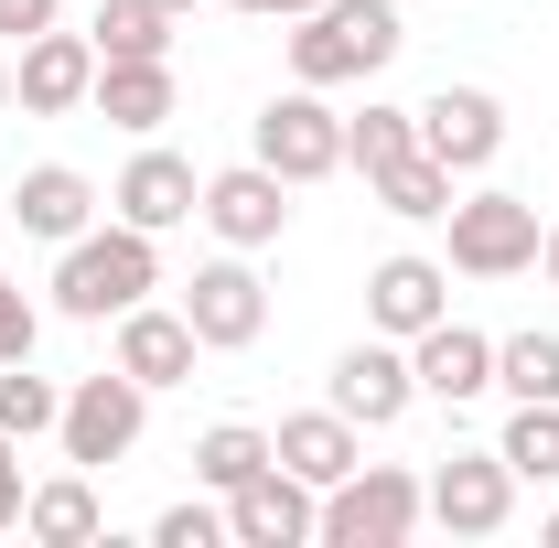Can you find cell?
<instances>
[{
    "instance_id": "obj_1",
    "label": "cell",
    "mask_w": 559,
    "mask_h": 548,
    "mask_svg": "<svg viewBox=\"0 0 559 548\" xmlns=\"http://www.w3.org/2000/svg\"><path fill=\"white\" fill-rule=\"evenodd\" d=\"M290 33V86H366V75L399 65V44H409V11L399 0H312L301 22H280Z\"/></svg>"
},
{
    "instance_id": "obj_2",
    "label": "cell",
    "mask_w": 559,
    "mask_h": 548,
    "mask_svg": "<svg viewBox=\"0 0 559 548\" xmlns=\"http://www.w3.org/2000/svg\"><path fill=\"white\" fill-rule=\"evenodd\" d=\"M162 290V237L151 226H119V215H97L86 237L55 248V312L66 323H119L130 301Z\"/></svg>"
},
{
    "instance_id": "obj_3",
    "label": "cell",
    "mask_w": 559,
    "mask_h": 548,
    "mask_svg": "<svg viewBox=\"0 0 559 548\" xmlns=\"http://www.w3.org/2000/svg\"><path fill=\"white\" fill-rule=\"evenodd\" d=\"M430 527V484L409 463H355L345 484H323V538L312 548H399Z\"/></svg>"
},
{
    "instance_id": "obj_4",
    "label": "cell",
    "mask_w": 559,
    "mask_h": 548,
    "mask_svg": "<svg viewBox=\"0 0 559 548\" xmlns=\"http://www.w3.org/2000/svg\"><path fill=\"white\" fill-rule=\"evenodd\" d=\"M441 226H452V270H463V279H527V270H538V237H549L538 205H527V194H506V183L452 194Z\"/></svg>"
},
{
    "instance_id": "obj_5",
    "label": "cell",
    "mask_w": 559,
    "mask_h": 548,
    "mask_svg": "<svg viewBox=\"0 0 559 548\" xmlns=\"http://www.w3.org/2000/svg\"><path fill=\"white\" fill-rule=\"evenodd\" d=\"M248 151H259L280 183L301 194V183H334V172H345V119H334V97H323V86H280L270 108L248 119Z\"/></svg>"
},
{
    "instance_id": "obj_6",
    "label": "cell",
    "mask_w": 559,
    "mask_h": 548,
    "mask_svg": "<svg viewBox=\"0 0 559 548\" xmlns=\"http://www.w3.org/2000/svg\"><path fill=\"white\" fill-rule=\"evenodd\" d=\"M140 430H151V388H140L130 366H97V377H75V388H66V419H55L66 463H86V474L130 463Z\"/></svg>"
},
{
    "instance_id": "obj_7",
    "label": "cell",
    "mask_w": 559,
    "mask_h": 548,
    "mask_svg": "<svg viewBox=\"0 0 559 548\" xmlns=\"http://www.w3.org/2000/svg\"><path fill=\"white\" fill-rule=\"evenodd\" d=\"M183 323H194L205 355H248V344L270 334V290L248 270V248H226V259H205V270L183 279Z\"/></svg>"
},
{
    "instance_id": "obj_8",
    "label": "cell",
    "mask_w": 559,
    "mask_h": 548,
    "mask_svg": "<svg viewBox=\"0 0 559 548\" xmlns=\"http://www.w3.org/2000/svg\"><path fill=\"white\" fill-rule=\"evenodd\" d=\"M194 226H205L215 248H280V226H290V183H280L270 162L248 151V162H226V172H205V205H194Z\"/></svg>"
},
{
    "instance_id": "obj_9",
    "label": "cell",
    "mask_w": 559,
    "mask_h": 548,
    "mask_svg": "<svg viewBox=\"0 0 559 548\" xmlns=\"http://www.w3.org/2000/svg\"><path fill=\"white\" fill-rule=\"evenodd\" d=\"M226 538H237V548H312V538H323V495L270 452L259 474L226 495Z\"/></svg>"
},
{
    "instance_id": "obj_10",
    "label": "cell",
    "mask_w": 559,
    "mask_h": 548,
    "mask_svg": "<svg viewBox=\"0 0 559 548\" xmlns=\"http://www.w3.org/2000/svg\"><path fill=\"white\" fill-rule=\"evenodd\" d=\"M97 97V44L86 33H33V44H11V108L22 119H75Z\"/></svg>"
},
{
    "instance_id": "obj_11",
    "label": "cell",
    "mask_w": 559,
    "mask_h": 548,
    "mask_svg": "<svg viewBox=\"0 0 559 548\" xmlns=\"http://www.w3.org/2000/svg\"><path fill=\"white\" fill-rule=\"evenodd\" d=\"M334 409L355 419V430H399V419L419 409V377H409V344L399 334H366L334 355V388H323Z\"/></svg>"
},
{
    "instance_id": "obj_12",
    "label": "cell",
    "mask_w": 559,
    "mask_h": 548,
    "mask_svg": "<svg viewBox=\"0 0 559 548\" xmlns=\"http://www.w3.org/2000/svg\"><path fill=\"white\" fill-rule=\"evenodd\" d=\"M194 205H205V172H194L183 151H162V140H140L130 172L108 183V215H119V226H151V237L194 226Z\"/></svg>"
},
{
    "instance_id": "obj_13",
    "label": "cell",
    "mask_w": 559,
    "mask_h": 548,
    "mask_svg": "<svg viewBox=\"0 0 559 548\" xmlns=\"http://www.w3.org/2000/svg\"><path fill=\"white\" fill-rule=\"evenodd\" d=\"M194 323H183V301H130L119 323H108V366H130L140 388L162 398V388H194Z\"/></svg>"
},
{
    "instance_id": "obj_14",
    "label": "cell",
    "mask_w": 559,
    "mask_h": 548,
    "mask_svg": "<svg viewBox=\"0 0 559 548\" xmlns=\"http://www.w3.org/2000/svg\"><path fill=\"white\" fill-rule=\"evenodd\" d=\"M419 140H430V162H452V183H463V172H495V151H506V97H495V86H430V97H419Z\"/></svg>"
},
{
    "instance_id": "obj_15",
    "label": "cell",
    "mask_w": 559,
    "mask_h": 548,
    "mask_svg": "<svg viewBox=\"0 0 559 548\" xmlns=\"http://www.w3.org/2000/svg\"><path fill=\"white\" fill-rule=\"evenodd\" d=\"M516 516V474H506V452H441V474H430V527H452V538H495Z\"/></svg>"
},
{
    "instance_id": "obj_16",
    "label": "cell",
    "mask_w": 559,
    "mask_h": 548,
    "mask_svg": "<svg viewBox=\"0 0 559 548\" xmlns=\"http://www.w3.org/2000/svg\"><path fill=\"white\" fill-rule=\"evenodd\" d=\"M441 312H452V259L399 248V259H377V270H366V323H377V334L409 344V334H430Z\"/></svg>"
},
{
    "instance_id": "obj_17",
    "label": "cell",
    "mask_w": 559,
    "mask_h": 548,
    "mask_svg": "<svg viewBox=\"0 0 559 548\" xmlns=\"http://www.w3.org/2000/svg\"><path fill=\"white\" fill-rule=\"evenodd\" d=\"M409 377L419 398H441V409H474V398H495V334H474V323H430V334H409Z\"/></svg>"
},
{
    "instance_id": "obj_18",
    "label": "cell",
    "mask_w": 559,
    "mask_h": 548,
    "mask_svg": "<svg viewBox=\"0 0 559 548\" xmlns=\"http://www.w3.org/2000/svg\"><path fill=\"white\" fill-rule=\"evenodd\" d=\"M97 215H108V194H97V183H86L75 162H33V172L11 183V226H22V237H44V248L86 237Z\"/></svg>"
},
{
    "instance_id": "obj_19",
    "label": "cell",
    "mask_w": 559,
    "mask_h": 548,
    "mask_svg": "<svg viewBox=\"0 0 559 548\" xmlns=\"http://www.w3.org/2000/svg\"><path fill=\"white\" fill-rule=\"evenodd\" d=\"M108 130L130 140H162V119L183 108V75H173V55H130V65H97V97H86Z\"/></svg>"
},
{
    "instance_id": "obj_20",
    "label": "cell",
    "mask_w": 559,
    "mask_h": 548,
    "mask_svg": "<svg viewBox=\"0 0 559 548\" xmlns=\"http://www.w3.org/2000/svg\"><path fill=\"white\" fill-rule=\"evenodd\" d=\"M270 452H280V463H290L301 484H312V495H323V484H345L355 463H366V430H355V419L323 398V409H290V419H280V430H270Z\"/></svg>"
},
{
    "instance_id": "obj_21",
    "label": "cell",
    "mask_w": 559,
    "mask_h": 548,
    "mask_svg": "<svg viewBox=\"0 0 559 548\" xmlns=\"http://www.w3.org/2000/svg\"><path fill=\"white\" fill-rule=\"evenodd\" d=\"M97 527H108V505H97V474L86 463H66L55 484L22 495V538H44V548H86Z\"/></svg>"
},
{
    "instance_id": "obj_22",
    "label": "cell",
    "mask_w": 559,
    "mask_h": 548,
    "mask_svg": "<svg viewBox=\"0 0 559 548\" xmlns=\"http://www.w3.org/2000/svg\"><path fill=\"white\" fill-rule=\"evenodd\" d=\"M366 194L399 215V226H441V215H452V162H430V140H409L399 162L366 172Z\"/></svg>"
},
{
    "instance_id": "obj_23",
    "label": "cell",
    "mask_w": 559,
    "mask_h": 548,
    "mask_svg": "<svg viewBox=\"0 0 559 548\" xmlns=\"http://www.w3.org/2000/svg\"><path fill=\"white\" fill-rule=\"evenodd\" d=\"M86 44H97V65H130V55H173V11H162V0H97Z\"/></svg>"
},
{
    "instance_id": "obj_24",
    "label": "cell",
    "mask_w": 559,
    "mask_h": 548,
    "mask_svg": "<svg viewBox=\"0 0 559 548\" xmlns=\"http://www.w3.org/2000/svg\"><path fill=\"white\" fill-rule=\"evenodd\" d=\"M495 452H506L516 484H559V398H516L506 430H495Z\"/></svg>"
},
{
    "instance_id": "obj_25",
    "label": "cell",
    "mask_w": 559,
    "mask_h": 548,
    "mask_svg": "<svg viewBox=\"0 0 559 548\" xmlns=\"http://www.w3.org/2000/svg\"><path fill=\"white\" fill-rule=\"evenodd\" d=\"M259 463H270V430H259V419H215L205 441H194V484H205V495H237Z\"/></svg>"
},
{
    "instance_id": "obj_26",
    "label": "cell",
    "mask_w": 559,
    "mask_h": 548,
    "mask_svg": "<svg viewBox=\"0 0 559 548\" xmlns=\"http://www.w3.org/2000/svg\"><path fill=\"white\" fill-rule=\"evenodd\" d=\"M495 388L506 398H559V334H495Z\"/></svg>"
},
{
    "instance_id": "obj_27",
    "label": "cell",
    "mask_w": 559,
    "mask_h": 548,
    "mask_svg": "<svg viewBox=\"0 0 559 548\" xmlns=\"http://www.w3.org/2000/svg\"><path fill=\"white\" fill-rule=\"evenodd\" d=\"M55 419H66V388H55V377H33V355H22V366H0V430H11V441H44Z\"/></svg>"
},
{
    "instance_id": "obj_28",
    "label": "cell",
    "mask_w": 559,
    "mask_h": 548,
    "mask_svg": "<svg viewBox=\"0 0 559 548\" xmlns=\"http://www.w3.org/2000/svg\"><path fill=\"white\" fill-rule=\"evenodd\" d=\"M33 344H44V312H33V290H22V279L0 270V366H22Z\"/></svg>"
},
{
    "instance_id": "obj_29",
    "label": "cell",
    "mask_w": 559,
    "mask_h": 548,
    "mask_svg": "<svg viewBox=\"0 0 559 548\" xmlns=\"http://www.w3.org/2000/svg\"><path fill=\"white\" fill-rule=\"evenodd\" d=\"M151 538H162V548H215V538H226V505H194V495H183V505L151 516Z\"/></svg>"
},
{
    "instance_id": "obj_30",
    "label": "cell",
    "mask_w": 559,
    "mask_h": 548,
    "mask_svg": "<svg viewBox=\"0 0 559 548\" xmlns=\"http://www.w3.org/2000/svg\"><path fill=\"white\" fill-rule=\"evenodd\" d=\"M55 22H66V0H0V44H33Z\"/></svg>"
},
{
    "instance_id": "obj_31",
    "label": "cell",
    "mask_w": 559,
    "mask_h": 548,
    "mask_svg": "<svg viewBox=\"0 0 559 548\" xmlns=\"http://www.w3.org/2000/svg\"><path fill=\"white\" fill-rule=\"evenodd\" d=\"M22 495H33V484H22V441L0 430V527H22Z\"/></svg>"
},
{
    "instance_id": "obj_32",
    "label": "cell",
    "mask_w": 559,
    "mask_h": 548,
    "mask_svg": "<svg viewBox=\"0 0 559 548\" xmlns=\"http://www.w3.org/2000/svg\"><path fill=\"white\" fill-rule=\"evenodd\" d=\"M226 11H248V22H301L312 0H226Z\"/></svg>"
},
{
    "instance_id": "obj_33",
    "label": "cell",
    "mask_w": 559,
    "mask_h": 548,
    "mask_svg": "<svg viewBox=\"0 0 559 548\" xmlns=\"http://www.w3.org/2000/svg\"><path fill=\"white\" fill-rule=\"evenodd\" d=\"M538 279H549V290H559V226H549V237H538Z\"/></svg>"
},
{
    "instance_id": "obj_34",
    "label": "cell",
    "mask_w": 559,
    "mask_h": 548,
    "mask_svg": "<svg viewBox=\"0 0 559 548\" xmlns=\"http://www.w3.org/2000/svg\"><path fill=\"white\" fill-rule=\"evenodd\" d=\"M0 119H11V44H0Z\"/></svg>"
},
{
    "instance_id": "obj_35",
    "label": "cell",
    "mask_w": 559,
    "mask_h": 548,
    "mask_svg": "<svg viewBox=\"0 0 559 548\" xmlns=\"http://www.w3.org/2000/svg\"><path fill=\"white\" fill-rule=\"evenodd\" d=\"M162 11H173V22H194V11H205V0H162Z\"/></svg>"
},
{
    "instance_id": "obj_36",
    "label": "cell",
    "mask_w": 559,
    "mask_h": 548,
    "mask_svg": "<svg viewBox=\"0 0 559 548\" xmlns=\"http://www.w3.org/2000/svg\"><path fill=\"white\" fill-rule=\"evenodd\" d=\"M549 538H559V516H549Z\"/></svg>"
}]
</instances>
